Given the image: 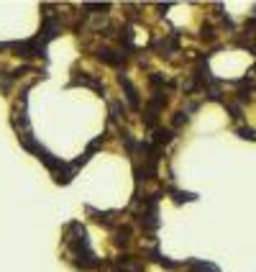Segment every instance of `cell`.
Returning a JSON list of instances; mask_svg holds the SVG:
<instances>
[{"label": "cell", "instance_id": "cell-1", "mask_svg": "<svg viewBox=\"0 0 256 272\" xmlns=\"http://www.w3.org/2000/svg\"><path fill=\"white\" fill-rule=\"evenodd\" d=\"M120 85H123V90H125V100H128V105H131L134 110H139L141 100H139V90H136V85L128 80V77H123V74H120Z\"/></svg>", "mask_w": 256, "mask_h": 272}, {"label": "cell", "instance_id": "cell-3", "mask_svg": "<svg viewBox=\"0 0 256 272\" xmlns=\"http://www.w3.org/2000/svg\"><path fill=\"white\" fill-rule=\"evenodd\" d=\"M164 192H169V196H172L175 198V203H192V201H197V196H195V192H185V190H177V187H166Z\"/></svg>", "mask_w": 256, "mask_h": 272}, {"label": "cell", "instance_id": "cell-2", "mask_svg": "<svg viewBox=\"0 0 256 272\" xmlns=\"http://www.w3.org/2000/svg\"><path fill=\"white\" fill-rule=\"evenodd\" d=\"M180 267H185V269H190V272H221L216 264L202 262V259H190V262H185V264H180Z\"/></svg>", "mask_w": 256, "mask_h": 272}]
</instances>
